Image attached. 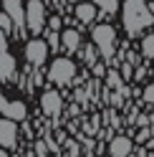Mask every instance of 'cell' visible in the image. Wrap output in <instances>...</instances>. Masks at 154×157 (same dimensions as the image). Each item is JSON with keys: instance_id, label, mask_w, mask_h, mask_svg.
Here are the masks:
<instances>
[{"instance_id": "d6986e66", "label": "cell", "mask_w": 154, "mask_h": 157, "mask_svg": "<svg viewBox=\"0 0 154 157\" xmlns=\"http://www.w3.org/2000/svg\"><path fill=\"white\" fill-rule=\"evenodd\" d=\"M144 101H149V104H154V84H149L147 89H144Z\"/></svg>"}, {"instance_id": "44dd1931", "label": "cell", "mask_w": 154, "mask_h": 157, "mask_svg": "<svg viewBox=\"0 0 154 157\" xmlns=\"http://www.w3.org/2000/svg\"><path fill=\"white\" fill-rule=\"evenodd\" d=\"M48 25H51V31H58V28H61V18H51V21H48Z\"/></svg>"}, {"instance_id": "52a82bcc", "label": "cell", "mask_w": 154, "mask_h": 157, "mask_svg": "<svg viewBox=\"0 0 154 157\" xmlns=\"http://www.w3.org/2000/svg\"><path fill=\"white\" fill-rule=\"evenodd\" d=\"M15 142H18V127H15V122L3 117L0 119V147L10 150V147H15Z\"/></svg>"}, {"instance_id": "277c9868", "label": "cell", "mask_w": 154, "mask_h": 157, "mask_svg": "<svg viewBox=\"0 0 154 157\" xmlns=\"http://www.w3.org/2000/svg\"><path fill=\"white\" fill-rule=\"evenodd\" d=\"M25 28L33 36L43 33V28H46V5H43V0H28L25 3Z\"/></svg>"}, {"instance_id": "ac0fdd59", "label": "cell", "mask_w": 154, "mask_h": 157, "mask_svg": "<svg viewBox=\"0 0 154 157\" xmlns=\"http://www.w3.org/2000/svg\"><path fill=\"white\" fill-rule=\"evenodd\" d=\"M10 28H13V21H10L5 13H0V31H5V33H8Z\"/></svg>"}, {"instance_id": "2e32d148", "label": "cell", "mask_w": 154, "mask_h": 157, "mask_svg": "<svg viewBox=\"0 0 154 157\" xmlns=\"http://www.w3.org/2000/svg\"><path fill=\"white\" fill-rule=\"evenodd\" d=\"M46 46H48V48H53V51H56V48L61 46V36L56 33V31H51V33H48V38H46Z\"/></svg>"}, {"instance_id": "9a60e30c", "label": "cell", "mask_w": 154, "mask_h": 157, "mask_svg": "<svg viewBox=\"0 0 154 157\" xmlns=\"http://www.w3.org/2000/svg\"><path fill=\"white\" fill-rule=\"evenodd\" d=\"M91 3L99 5L104 13H116V10H119V3H116V0H91Z\"/></svg>"}, {"instance_id": "7c38bea8", "label": "cell", "mask_w": 154, "mask_h": 157, "mask_svg": "<svg viewBox=\"0 0 154 157\" xmlns=\"http://www.w3.org/2000/svg\"><path fill=\"white\" fill-rule=\"evenodd\" d=\"M58 36H61V43H63L66 51H76L79 43H81V33L73 31V28H68V31H63V33H58Z\"/></svg>"}, {"instance_id": "7402d4cb", "label": "cell", "mask_w": 154, "mask_h": 157, "mask_svg": "<svg viewBox=\"0 0 154 157\" xmlns=\"http://www.w3.org/2000/svg\"><path fill=\"white\" fill-rule=\"evenodd\" d=\"M0 157H8V155H5V150H0Z\"/></svg>"}, {"instance_id": "ba28073f", "label": "cell", "mask_w": 154, "mask_h": 157, "mask_svg": "<svg viewBox=\"0 0 154 157\" xmlns=\"http://www.w3.org/2000/svg\"><path fill=\"white\" fill-rule=\"evenodd\" d=\"M3 5H5V15L13 21V25L23 28L25 25V5H23V0H3Z\"/></svg>"}, {"instance_id": "8992f818", "label": "cell", "mask_w": 154, "mask_h": 157, "mask_svg": "<svg viewBox=\"0 0 154 157\" xmlns=\"http://www.w3.org/2000/svg\"><path fill=\"white\" fill-rule=\"evenodd\" d=\"M41 109H43L46 117H58L61 109H63V99H61V94H58V91H53V89L43 91V96H41Z\"/></svg>"}, {"instance_id": "7a4b0ae2", "label": "cell", "mask_w": 154, "mask_h": 157, "mask_svg": "<svg viewBox=\"0 0 154 157\" xmlns=\"http://www.w3.org/2000/svg\"><path fill=\"white\" fill-rule=\"evenodd\" d=\"M91 38H94V43L99 46L101 56L104 58H111L114 48H116V31H114V25H109V23L96 25L94 31H91Z\"/></svg>"}, {"instance_id": "6da1fadb", "label": "cell", "mask_w": 154, "mask_h": 157, "mask_svg": "<svg viewBox=\"0 0 154 157\" xmlns=\"http://www.w3.org/2000/svg\"><path fill=\"white\" fill-rule=\"evenodd\" d=\"M152 23H154V15L144 5V0H127L124 3V28L129 36H139Z\"/></svg>"}, {"instance_id": "8fae6325", "label": "cell", "mask_w": 154, "mask_h": 157, "mask_svg": "<svg viewBox=\"0 0 154 157\" xmlns=\"http://www.w3.org/2000/svg\"><path fill=\"white\" fill-rule=\"evenodd\" d=\"M96 15H99V8H96L94 3H81V5H76V18H79L81 23H91Z\"/></svg>"}, {"instance_id": "3957f363", "label": "cell", "mask_w": 154, "mask_h": 157, "mask_svg": "<svg viewBox=\"0 0 154 157\" xmlns=\"http://www.w3.org/2000/svg\"><path fill=\"white\" fill-rule=\"evenodd\" d=\"M73 76H76V63L71 61V58H53V63L51 68H48V78H51L53 84H58V86H66V84H71L73 81Z\"/></svg>"}, {"instance_id": "5b68a950", "label": "cell", "mask_w": 154, "mask_h": 157, "mask_svg": "<svg viewBox=\"0 0 154 157\" xmlns=\"http://www.w3.org/2000/svg\"><path fill=\"white\" fill-rule=\"evenodd\" d=\"M25 58H28V63H33V66H43L46 58H48V46H46V41H41V38L28 41V46H25Z\"/></svg>"}, {"instance_id": "9c48e42d", "label": "cell", "mask_w": 154, "mask_h": 157, "mask_svg": "<svg viewBox=\"0 0 154 157\" xmlns=\"http://www.w3.org/2000/svg\"><path fill=\"white\" fill-rule=\"evenodd\" d=\"M3 114L10 122H23L28 117V109H25L23 101H8V104H3Z\"/></svg>"}, {"instance_id": "e0dca14e", "label": "cell", "mask_w": 154, "mask_h": 157, "mask_svg": "<svg viewBox=\"0 0 154 157\" xmlns=\"http://www.w3.org/2000/svg\"><path fill=\"white\" fill-rule=\"evenodd\" d=\"M106 81H109V86H111V89H121V76H119L116 71H111Z\"/></svg>"}, {"instance_id": "ffe728a7", "label": "cell", "mask_w": 154, "mask_h": 157, "mask_svg": "<svg viewBox=\"0 0 154 157\" xmlns=\"http://www.w3.org/2000/svg\"><path fill=\"white\" fill-rule=\"evenodd\" d=\"M5 48H8V36L5 31H0V53H5Z\"/></svg>"}, {"instance_id": "603a6c76", "label": "cell", "mask_w": 154, "mask_h": 157, "mask_svg": "<svg viewBox=\"0 0 154 157\" xmlns=\"http://www.w3.org/2000/svg\"><path fill=\"white\" fill-rule=\"evenodd\" d=\"M71 3H73V0H71Z\"/></svg>"}, {"instance_id": "5bb4252c", "label": "cell", "mask_w": 154, "mask_h": 157, "mask_svg": "<svg viewBox=\"0 0 154 157\" xmlns=\"http://www.w3.org/2000/svg\"><path fill=\"white\" fill-rule=\"evenodd\" d=\"M141 56L144 58H154V33H147L141 41Z\"/></svg>"}, {"instance_id": "4fadbf2b", "label": "cell", "mask_w": 154, "mask_h": 157, "mask_svg": "<svg viewBox=\"0 0 154 157\" xmlns=\"http://www.w3.org/2000/svg\"><path fill=\"white\" fill-rule=\"evenodd\" d=\"M13 71H15V61H13V56L0 53V78H13Z\"/></svg>"}, {"instance_id": "30bf717a", "label": "cell", "mask_w": 154, "mask_h": 157, "mask_svg": "<svg viewBox=\"0 0 154 157\" xmlns=\"http://www.w3.org/2000/svg\"><path fill=\"white\" fill-rule=\"evenodd\" d=\"M131 152V140L129 137H114L109 144V155L111 157H129Z\"/></svg>"}]
</instances>
